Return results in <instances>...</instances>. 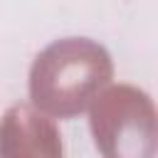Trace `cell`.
Listing matches in <instances>:
<instances>
[{
    "label": "cell",
    "instance_id": "cell-2",
    "mask_svg": "<svg viewBox=\"0 0 158 158\" xmlns=\"http://www.w3.org/2000/svg\"><path fill=\"white\" fill-rule=\"evenodd\" d=\"M91 133L104 158L153 156V109L133 86H114L91 109Z\"/></svg>",
    "mask_w": 158,
    "mask_h": 158
},
{
    "label": "cell",
    "instance_id": "cell-3",
    "mask_svg": "<svg viewBox=\"0 0 158 158\" xmlns=\"http://www.w3.org/2000/svg\"><path fill=\"white\" fill-rule=\"evenodd\" d=\"M0 158H62V138L49 118L15 104L0 121Z\"/></svg>",
    "mask_w": 158,
    "mask_h": 158
},
{
    "label": "cell",
    "instance_id": "cell-1",
    "mask_svg": "<svg viewBox=\"0 0 158 158\" xmlns=\"http://www.w3.org/2000/svg\"><path fill=\"white\" fill-rule=\"evenodd\" d=\"M111 79V59L91 40H59L42 49L30 69L32 104L59 118L81 114Z\"/></svg>",
    "mask_w": 158,
    "mask_h": 158
}]
</instances>
